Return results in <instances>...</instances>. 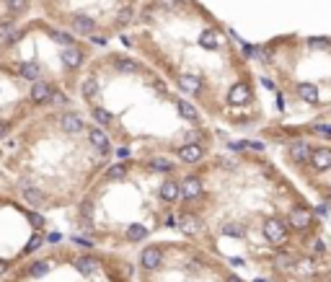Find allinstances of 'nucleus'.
<instances>
[{
	"label": "nucleus",
	"instance_id": "13",
	"mask_svg": "<svg viewBox=\"0 0 331 282\" xmlns=\"http://www.w3.org/2000/svg\"><path fill=\"white\" fill-rule=\"evenodd\" d=\"M83 52L78 47H65L62 49V62H65V68H72V70H78L83 65Z\"/></svg>",
	"mask_w": 331,
	"mask_h": 282
},
{
	"label": "nucleus",
	"instance_id": "21",
	"mask_svg": "<svg viewBox=\"0 0 331 282\" xmlns=\"http://www.w3.org/2000/svg\"><path fill=\"white\" fill-rule=\"evenodd\" d=\"M18 72H21V78L24 80H39V65H36V62H21V65H18Z\"/></svg>",
	"mask_w": 331,
	"mask_h": 282
},
{
	"label": "nucleus",
	"instance_id": "14",
	"mask_svg": "<svg viewBox=\"0 0 331 282\" xmlns=\"http://www.w3.org/2000/svg\"><path fill=\"white\" fill-rule=\"evenodd\" d=\"M88 140L101 153H109V138H106V132L101 130V127H91V130H88Z\"/></svg>",
	"mask_w": 331,
	"mask_h": 282
},
{
	"label": "nucleus",
	"instance_id": "39",
	"mask_svg": "<svg viewBox=\"0 0 331 282\" xmlns=\"http://www.w3.org/2000/svg\"><path fill=\"white\" fill-rule=\"evenodd\" d=\"M313 251H316V254H324V251H326V243H324V241L318 238V241L313 243Z\"/></svg>",
	"mask_w": 331,
	"mask_h": 282
},
{
	"label": "nucleus",
	"instance_id": "46",
	"mask_svg": "<svg viewBox=\"0 0 331 282\" xmlns=\"http://www.w3.org/2000/svg\"><path fill=\"white\" fill-rule=\"evenodd\" d=\"M91 42H96L98 47H101V44H106V39H104V36H91Z\"/></svg>",
	"mask_w": 331,
	"mask_h": 282
},
{
	"label": "nucleus",
	"instance_id": "9",
	"mask_svg": "<svg viewBox=\"0 0 331 282\" xmlns=\"http://www.w3.org/2000/svg\"><path fill=\"white\" fill-rule=\"evenodd\" d=\"M70 26L75 31H80V34H94L96 21L91 16H86V13H75V16H70Z\"/></svg>",
	"mask_w": 331,
	"mask_h": 282
},
{
	"label": "nucleus",
	"instance_id": "31",
	"mask_svg": "<svg viewBox=\"0 0 331 282\" xmlns=\"http://www.w3.org/2000/svg\"><path fill=\"white\" fill-rule=\"evenodd\" d=\"M132 16H135V11H132L130 5H124L122 11H119V16H117V26H127V24L132 21Z\"/></svg>",
	"mask_w": 331,
	"mask_h": 282
},
{
	"label": "nucleus",
	"instance_id": "47",
	"mask_svg": "<svg viewBox=\"0 0 331 282\" xmlns=\"http://www.w3.org/2000/svg\"><path fill=\"white\" fill-rule=\"evenodd\" d=\"M3 272H5V261L0 259V275H3Z\"/></svg>",
	"mask_w": 331,
	"mask_h": 282
},
{
	"label": "nucleus",
	"instance_id": "45",
	"mask_svg": "<svg viewBox=\"0 0 331 282\" xmlns=\"http://www.w3.org/2000/svg\"><path fill=\"white\" fill-rule=\"evenodd\" d=\"M246 142H231V150H243Z\"/></svg>",
	"mask_w": 331,
	"mask_h": 282
},
{
	"label": "nucleus",
	"instance_id": "5",
	"mask_svg": "<svg viewBox=\"0 0 331 282\" xmlns=\"http://www.w3.org/2000/svg\"><path fill=\"white\" fill-rule=\"evenodd\" d=\"M179 158L184 163H197V161L205 158V148H202L199 142H187V145L179 148Z\"/></svg>",
	"mask_w": 331,
	"mask_h": 282
},
{
	"label": "nucleus",
	"instance_id": "11",
	"mask_svg": "<svg viewBox=\"0 0 331 282\" xmlns=\"http://www.w3.org/2000/svg\"><path fill=\"white\" fill-rule=\"evenodd\" d=\"M202 179H197V176H187L181 181V197H187V199H194V197H199L202 194Z\"/></svg>",
	"mask_w": 331,
	"mask_h": 282
},
{
	"label": "nucleus",
	"instance_id": "19",
	"mask_svg": "<svg viewBox=\"0 0 331 282\" xmlns=\"http://www.w3.org/2000/svg\"><path fill=\"white\" fill-rule=\"evenodd\" d=\"M199 47H205V49H217V47H220V34H217L215 29L202 31V34H199Z\"/></svg>",
	"mask_w": 331,
	"mask_h": 282
},
{
	"label": "nucleus",
	"instance_id": "23",
	"mask_svg": "<svg viewBox=\"0 0 331 282\" xmlns=\"http://www.w3.org/2000/svg\"><path fill=\"white\" fill-rule=\"evenodd\" d=\"M75 269L80 272V275H94L96 272V259H91V257H80L75 261Z\"/></svg>",
	"mask_w": 331,
	"mask_h": 282
},
{
	"label": "nucleus",
	"instance_id": "49",
	"mask_svg": "<svg viewBox=\"0 0 331 282\" xmlns=\"http://www.w3.org/2000/svg\"><path fill=\"white\" fill-rule=\"evenodd\" d=\"M256 282H269V280H256Z\"/></svg>",
	"mask_w": 331,
	"mask_h": 282
},
{
	"label": "nucleus",
	"instance_id": "20",
	"mask_svg": "<svg viewBox=\"0 0 331 282\" xmlns=\"http://www.w3.org/2000/svg\"><path fill=\"white\" fill-rule=\"evenodd\" d=\"M179 86H181V91H187V94H199V91H202V78H197V75H181L179 78Z\"/></svg>",
	"mask_w": 331,
	"mask_h": 282
},
{
	"label": "nucleus",
	"instance_id": "32",
	"mask_svg": "<svg viewBox=\"0 0 331 282\" xmlns=\"http://www.w3.org/2000/svg\"><path fill=\"white\" fill-rule=\"evenodd\" d=\"M42 243H44V235H42V233H36L34 238H31L29 243H26L24 254H34V251H39V249H42Z\"/></svg>",
	"mask_w": 331,
	"mask_h": 282
},
{
	"label": "nucleus",
	"instance_id": "35",
	"mask_svg": "<svg viewBox=\"0 0 331 282\" xmlns=\"http://www.w3.org/2000/svg\"><path fill=\"white\" fill-rule=\"evenodd\" d=\"M274 264H277V269H290V267H292V257H287V254H280V257L274 259Z\"/></svg>",
	"mask_w": 331,
	"mask_h": 282
},
{
	"label": "nucleus",
	"instance_id": "44",
	"mask_svg": "<svg viewBox=\"0 0 331 282\" xmlns=\"http://www.w3.org/2000/svg\"><path fill=\"white\" fill-rule=\"evenodd\" d=\"M5 135H8V122L0 119V138H5Z\"/></svg>",
	"mask_w": 331,
	"mask_h": 282
},
{
	"label": "nucleus",
	"instance_id": "1",
	"mask_svg": "<svg viewBox=\"0 0 331 282\" xmlns=\"http://www.w3.org/2000/svg\"><path fill=\"white\" fill-rule=\"evenodd\" d=\"M264 235H266V241H272V243H284L287 241V225H284L280 217H269V220L264 223Z\"/></svg>",
	"mask_w": 331,
	"mask_h": 282
},
{
	"label": "nucleus",
	"instance_id": "29",
	"mask_svg": "<svg viewBox=\"0 0 331 282\" xmlns=\"http://www.w3.org/2000/svg\"><path fill=\"white\" fill-rule=\"evenodd\" d=\"M106 176H109V179H114V181L124 179V176H127V166H124V163H114V166H109Z\"/></svg>",
	"mask_w": 331,
	"mask_h": 282
},
{
	"label": "nucleus",
	"instance_id": "28",
	"mask_svg": "<svg viewBox=\"0 0 331 282\" xmlns=\"http://www.w3.org/2000/svg\"><path fill=\"white\" fill-rule=\"evenodd\" d=\"M150 168H153V171H161V174H171V171H173V163L166 161V158H153V161H150Z\"/></svg>",
	"mask_w": 331,
	"mask_h": 282
},
{
	"label": "nucleus",
	"instance_id": "24",
	"mask_svg": "<svg viewBox=\"0 0 331 282\" xmlns=\"http://www.w3.org/2000/svg\"><path fill=\"white\" fill-rule=\"evenodd\" d=\"M114 65L119 72H137L140 70V65H137L135 60H127V57H114Z\"/></svg>",
	"mask_w": 331,
	"mask_h": 282
},
{
	"label": "nucleus",
	"instance_id": "18",
	"mask_svg": "<svg viewBox=\"0 0 331 282\" xmlns=\"http://www.w3.org/2000/svg\"><path fill=\"white\" fill-rule=\"evenodd\" d=\"M60 127H62L65 132L75 135V132H80V130H83V119H80L78 114H65V117L60 119Z\"/></svg>",
	"mask_w": 331,
	"mask_h": 282
},
{
	"label": "nucleus",
	"instance_id": "10",
	"mask_svg": "<svg viewBox=\"0 0 331 282\" xmlns=\"http://www.w3.org/2000/svg\"><path fill=\"white\" fill-rule=\"evenodd\" d=\"M176 225H179V231L187 233V235H197L199 233V220L194 215H189V212L176 215Z\"/></svg>",
	"mask_w": 331,
	"mask_h": 282
},
{
	"label": "nucleus",
	"instance_id": "43",
	"mask_svg": "<svg viewBox=\"0 0 331 282\" xmlns=\"http://www.w3.org/2000/svg\"><path fill=\"white\" fill-rule=\"evenodd\" d=\"M163 5H168V8H176V5H181V0H161Z\"/></svg>",
	"mask_w": 331,
	"mask_h": 282
},
{
	"label": "nucleus",
	"instance_id": "27",
	"mask_svg": "<svg viewBox=\"0 0 331 282\" xmlns=\"http://www.w3.org/2000/svg\"><path fill=\"white\" fill-rule=\"evenodd\" d=\"M49 36H52V39L57 42V44H62V47H72V42H75V39H72V34L57 31V29H52V31H49Z\"/></svg>",
	"mask_w": 331,
	"mask_h": 282
},
{
	"label": "nucleus",
	"instance_id": "40",
	"mask_svg": "<svg viewBox=\"0 0 331 282\" xmlns=\"http://www.w3.org/2000/svg\"><path fill=\"white\" fill-rule=\"evenodd\" d=\"M246 148H251V150H264V142H256V140H251V142H246Z\"/></svg>",
	"mask_w": 331,
	"mask_h": 282
},
{
	"label": "nucleus",
	"instance_id": "25",
	"mask_svg": "<svg viewBox=\"0 0 331 282\" xmlns=\"http://www.w3.org/2000/svg\"><path fill=\"white\" fill-rule=\"evenodd\" d=\"M80 91H83V98H86V101H94V96L98 94V83L94 78H88V80H83Z\"/></svg>",
	"mask_w": 331,
	"mask_h": 282
},
{
	"label": "nucleus",
	"instance_id": "33",
	"mask_svg": "<svg viewBox=\"0 0 331 282\" xmlns=\"http://www.w3.org/2000/svg\"><path fill=\"white\" fill-rule=\"evenodd\" d=\"M5 5H8V11L11 13H21L26 5H29V0H5Z\"/></svg>",
	"mask_w": 331,
	"mask_h": 282
},
{
	"label": "nucleus",
	"instance_id": "30",
	"mask_svg": "<svg viewBox=\"0 0 331 282\" xmlns=\"http://www.w3.org/2000/svg\"><path fill=\"white\" fill-rule=\"evenodd\" d=\"M223 235H228V238H241L243 228H241V225H236V223H225L223 225Z\"/></svg>",
	"mask_w": 331,
	"mask_h": 282
},
{
	"label": "nucleus",
	"instance_id": "26",
	"mask_svg": "<svg viewBox=\"0 0 331 282\" xmlns=\"http://www.w3.org/2000/svg\"><path fill=\"white\" fill-rule=\"evenodd\" d=\"M145 235H148V228H145V225H140V223H135V225H130V228H127V238H130V241H142Z\"/></svg>",
	"mask_w": 331,
	"mask_h": 282
},
{
	"label": "nucleus",
	"instance_id": "38",
	"mask_svg": "<svg viewBox=\"0 0 331 282\" xmlns=\"http://www.w3.org/2000/svg\"><path fill=\"white\" fill-rule=\"evenodd\" d=\"M313 132L324 135V138H331V127L329 124H313Z\"/></svg>",
	"mask_w": 331,
	"mask_h": 282
},
{
	"label": "nucleus",
	"instance_id": "2",
	"mask_svg": "<svg viewBox=\"0 0 331 282\" xmlns=\"http://www.w3.org/2000/svg\"><path fill=\"white\" fill-rule=\"evenodd\" d=\"M228 104L231 106H248L251 104V88L246 83H236L228 91Z\"/></svg>",
	"mask_w": 331,
	"mask_h": 282
},
{
	"label": "nucleus",
	"instance_id": "4",
	"mask_svg": "<svg viewBox=\"0 0 331 282\" xmlns=\"http://www.w3.org/2000/svg\"><path fill=\"white\" fill-rule=\"evenodd\" d=\"M31 101L34 104H52V86L44 80H34L31 83Z\"/></svg>",
	"mask_w": 331,
	"mask_h": 282
},
{
	"label": "nucleus",
	"instance_id": "3",
	"mask_svg": "<svg viewBox=\"0 0 331 282\" xmlns=\"http://www.w3.org/2000/svg\"><path fill=\"white\" fill-rule=\"evenodd\" d=\"M287 223H290V228L306 231V228H310V223H313V212L306 210V207H295V210H290Z\"/></svg>",
	"mask_w": 331,
	"mask_h": 282
},
{
	"label": "nucleus",
	"instance_id": "36",
	"mask_svg": "<svg viewBox=\"0 0 331 282\" xmlns=\"http://www.w3.org/2000/svg\"><path fill=\"white\" fill-rule=\"evenodd\" d=\"M29 223L34 225L36 231H39V228H44V217H42L39 212H29Z\"/></svg>",
	"mask_w": 331,
	"mask_h": 282
},
{
	"label": "nucleus",
	"instance_id": "41",
	"mask_svg": "<svg viewBox=\"0 0 331 282\" xmlns=\"http://www.w3.org/2000/svg\"><path fill=\"white\" fill-rule=\"evenodd\" d=\"M326 39H310V47H326Z\"/></svg>",
	"mask_w": 331,
	"mask_h": 282
},
{
	"label": "nucleus",
	"instance_id": "8",
	"mask_svg": "<svg viewBox=\"0 0 331 282\" xmlns=\"http://www.w3.org/2000/svg\"><path fill=\"white\" fill-rule=\"evenodd\" d=\"M310 166L316 171H331V148H316L310 153Z\"/></svg>",
	"mask_w": 331,
	"mask_h": 282
},
{
	"label": "nucleus",
	"instance_id": "22",
	"mask_svg": "<svg viewBox=\"0 0 331 282\" xmlns=\"http://www.w3.org/2000/svg\"><path fill=\"white\" fill-rule=\"evenodd\" d=\"M91 117H94V122L98 127H109V124H112V114H109L106 109H101V106H91Z\"/></svg>",
	"mask_w": 331,
	"mask_h": 282
},
{
	"label": "nucleus",
	"instance_id": "7",
	"mask_svg": "<svg viewBox=\"0 0 331 282\" xmlns=\"http://www.w3.org/2000/svg\"><path fill=\"white\" fill-rule=\"evenodd\" d=\"M140 264H142L145 269H158V267L163 264L161 249H158V246H148V249L140 254Z\"/></svg>",
	"mask_w": 331,
	"mask_h": 282
},
{
	"label": "nucleus",
	"instance_id": "42",
	"mask_svg": "<svg viewBox=\"0 0 331 282\" xmlns=\"http://www.w3.org/2000/svg\"><path fill=\"white\" fill-rule=\"evenodd\" d=\"M187 140H189V142H194V140L199 142V140H202V135H199V132H189V135H187Z\"/></svg>",
	"mask_w": 331,
	"mask_h": 282
},
{
	"label": "nucleus",
	"instance_id": "37",
	"mask_svg": "<svg viewBox=\"0 0 331 282\" xmlns=\"http://www.w3.org/2000/svg\"><path fill=\"white\" fill-rule=\"evenodd\" d=\"M52 104H68V96L62 94V91L52 88Z\"/></svg>",
	"mask_w": 331,
	"mask_h": 282
},
{
	"label": "nucleus",
	"instance_id": "15",
	"mask_svg": "<svg viewBox=\"0 0 331 282\" xmlns=\"http://www.w3.org/2000/svg\"><path fill=\"white\" fill-rule=\"evenodd\" d=\"M295 94H298L300 101H306V104H318V88L313 83H298Z\"/></svg>",
	"mask_w": 331,
	"mask_h": 282
},
{
	"label": "nucleus",
	"instance_id": "34",
	"mask_svg": "<svg viewBox=\"0 0 331 282\" xmlns=\"http://www.w3.org/2000/svg\"><path fill=\"white\" fill-rule=\"evenodd\" d=\"M49 272V264L47 261H36V264H31V275L34 277H44Z\"/></svg>",
	"mask_w": 331,
	"mask_h": 282
},
{
	"label": "nucleus",
	"instance_id": "48",
	"mask_svg": "<svg viewBox=\"0 0 331 282\" xmlns=\"http://www.w3.org/2000/svg\"><path fill=\"white\" fill-rule=\"evenodd\" d=\"M228 282H241V280H238V277H228Z\"/></svg>",
	"mask_w": 331,
	"mask_h": 282
},
{
	"label": "nucleus",
	"instance_id": "17",
	"mask_svg": "<svg viewBox=\"0 0 331 282\" xmlns=\"http://www.w3.org/2000/svg\"><path fill=\"white\" fill-rule=\"evenodd\" d=\"M176 109H179V114L184 117V119H189V122H199V112H197V106L187 101V98H176Z\"/></svg>",
	"mask_w": 331,
	"mask_h": 282
},
{
	"label": "nucleus",
	"instance_id": "16",
	"mask_svg": "<svg viewBox=\"0 0 331 282\" xmlns=\"http://www.w3.org/2000/svg\"><path fill=\"white\" fill-rule=\"evenodd\" d=\"M179 197H181V184L179 181H163L161 184V199H166V202H176Z\"/></svg>",
	"mask_w": 331,
	"mask_h": 282
},
{
	"label": "nucleus",
	"instance_id": "12",
	"mask_svg": "<svg viewBox=\"0 0 331 282\" xmlns=\"http://www.w3.org/2000/svg\"><path fill=\"white\" fill-rule=\"evenodd\" d=\"M24 199H26L31 207H49L47 194H44L42 189H36V187H26V189H24Z\"/></svg>",
	"mask_w": 331,
	"mask_h": 282
},
{
	"label": "nucleus",
	"instance_id": "6",
	"mask_svg": "<svg viewBox=\"0 0 331 282\" xmlns=\"http://www.w3.org/2000/svg\"><path fill=\"white\" fill-rule=\"evenodd\" d=\"M310 145L306 140H295V142H290V158L292 163H310Z\"/></svg>",
	"mask_w": 331,
	"mask_h": 282
}]
</instances>
